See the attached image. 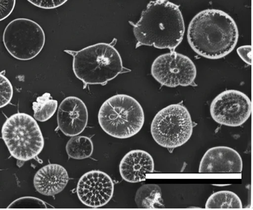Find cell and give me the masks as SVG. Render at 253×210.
Instances as JSON below:
<instances>
[{"label":"cell","instance_id":"obj_1","mask_svg":"<svg viewBox=\"0 0 253 210\" xmlns=\"http://www.w3.org/2000/svg\"><path fill=\"white\" fill-rule=\"evenodd\" d=\"M187 41L192 49L205 58L217 59L225 57L235 47L239 32L234 19L217 9L200 11L188 27Z\"/></svg>","mask_w":253,"mask_h":210},{"label":"cell","instance_id":"obj_2","mask_svg":"<svg viewBox=\"0 0 253 210\" xmlns=\"http://www.w3.org/2000/svg\"><path fill=\"white\" fill-rule=\"evenodd\" d=\"M136 47L153 46L159 49H174L182 42L185 25L179 6L168 0L150 1L133 23Z\"/></svg>","mask_w":253,"mask_h":210},{"label":"cell","instance_id":"obj_3","mask_svg":"<svg viewBox=\"0 0 253 210\" xmlns=\"http://www.w3.org/2000/svg\"><path fill=\"white\" fill-rule=\"evenodd\" d=\"M64 51L73 57L74 73L85 85H104L126 72L119 52L111 43L99 42L78 51Z\"/></svg>","mask_w":253,"mask_h":210},{"label":"cell","instance_id":"obj_4","mask_svg":"<svg viewBox=\"0 0 253 210\" xmlns=\"http://www.w3.org/2000/svg\"><path fill=\"white\" fill-rule=\"evenodd\" d=\"M144 113L140 104L133 97L118 94L106 100L98 114L99 124L108 135L126 139L136 134L144 123Z\"/></svg>","mask_w":253,"mask_h":210},{"label":"cell","instance_id":"obj_5","mask_svg":"<svg viewBox=\"0 0 253 210\" xmlns=\"http://www.w3.org/2000/svg\"><path fill=\"white\" fill-rule=\"evenodd\" d=\"M1 136L10 155L24 162L36 157L44 146L37 121L24 113H17L6 120L1 128Z\"/></svg>","mask_w":253,"mask_h":210},{"label":"cell","instance_id":"obj_6","mask_svg":"<svg viewBox=\"0 0 253 210\" xmlns=\"http://www.w3.org/2000/svg\"><path fill=\"white\" fill-rule=\"evenodd\" d=\"M193 125L191 115L182 104L169 105L160 110L151 124V133L160 146L174 149L190 138Z\"/></svg>","mask_w":253,"mask_h":210},{"label":"cell","instance_id":"obj_7","mask_svg":"<svg viewBox=\"0 0 253 210\" xmlns=\"http://www.w3.org/2000/svg\"><path fill=\"white\" fill-rule=\"evenodd\" d=\"M3 42L8 53L20 60H29L37 56L45 43L44 32L37 22L20 18L13 20L6 26Z\"/></svg>","mask_w":253,"mask_h":210},{"label":"cell","instance_id":"obj_8","mask_svg":"<svg viewBox=\"0 0 253 210\" xmlns=\"http://www.w3.org/2000/svg\"><path fill=\"white\" fill-rule=\"evenodd\" d=\"M153 77L162 85L175 87L191 85L196 77V67L188 56L171 50L158 56L151 68Z\"/></svg>","mask_w":253,"mask_h":210},{"label":"cell","instance_id":"obj_9","mask_svg":"<svg viewBox=\"0 0 253 210\" xmlns=\"http://www.w3.org/2000/svg\"><path fill=\"white\" fill-rule=\"evenodd\" d=\"M252 112V103L244 93L228 89L218 94L210 105V113L217 123L236 127L244 124Z\"/></svg>","mask_w":253,"mask_h":210},{"label":"cell","instance_id":"obj_10","mask_svg":"<svg viewBox=\"0 0 253 210\" xmlns=\"http://www.w3.org/2000/svg\"><path fill=\"white\" fill-rule=\"evenodd\" d=\"M114 189L113 181L108 174L99 170H92L80 177L76 191L79 199L84 205L97 208L110 201Z\"/></svg>","mask_w":253,"mask_h":210},{"label":"cell","instance_id":"obj_11","mask_svg":"<svg viewBox=\"0 0 253 210\" xmlns=\"http://www.w3.org/2000/svg\"><path fill=\"white\" fill-rule=\"evenodd\" d=\"M57 122L59 129L66 136L80 134L88 122V111L85 103L76 96L66 97L58 107Z\"/></svg>","mask_w":253,"mask_h":210},{"label":"cell","instance_id":"obj_12","mask_svg":"<svg viewBox=\"0 0 253 210\" xmlns=\"http://www.w3.org/2000/svg\"><path fill=\"white\" fill-rule=\"evenodd\" d=\"M243 161L239 153L227 146H219L209 149L200 161V173L241 172Z\"/></svg>","mask_w":253,"mask_h":210},{"label":"cell","instance_id":"obj_13","mask_svg":"<svg viewBox=\"0 0 253 210\" xmlns=\"http://www.w3.org/2000/svg\"><path fill=\"white\" fill-rule=\"evenodd\" d=\"M154 162L151 155L142 150H132L121 160L119 171L122 178L129 183L145 180L146 174L153 172Z\"/></svg>","mask_w":253,"mask_h":210},{"label":"cell","instance_id":"obj_14","mask_svg":"<svg viewBox=\"0 0 253 210\" xmlns=\"http://www.w3.org/2000/svg\"><path fill=\"white\" fill-rule=\"evenodd\" d=\"M69 177L66 169L61 165L50 164L39 169L34 177V186L40 194L54 196L66 186Z\"/></svg>","mask_w":253,"mask_h":210},{"label":"cell","instance_id":"obj_15","mask_svg":"<svg viewBox=\"0 0 253 210\" xmlns=\"http://www.w3.org/2000/svg\"><path fill=\"white\" fill-rule=\"evenodd\" d=\"M161 189L156 184H145L137 190L135 202L137 207L141 209L158 208L160 205Z\"/></svg>","mask_w":253,"mask_h":210},{"label":"cell","instance_id":"obj_16","mask_svg":"<svg viewBox=\"0 0 253 210\" xmlns=\"http://www.w3.org/2000/svg\"><path fill=\"white\" fill-rule=\"evenodd\" d=\"M68 156L73 159L82 160L91 156L93 151L91 139L85 136H74L66 145Z\"/></svg>","mask_w":253,"mask_h":210},{"label":"cell","instance_id":"obj_17","mask_svg":"<svg viewBox=\"0 0 253 210\" xmlns=\"http://www.w3.org/2000/svg\"><path fill=\"white\" fill-rule=\"evenodd\" d=\"M206 209H242V201L234 192L222 190L212 194L205 204Z\"/></svg>","mask_w":253,"mask_h":210},{"label":"cell","instance_id":"obj_18","mask_svg":"<svg viewBox=\"0 0 253 210\" xmlns=\"http://www.w3.org/2000/svg\"><path fill=\"white\" fill-rule=\"evenodd\" d=\"M57 105V100L52 99L49 93H44L33 103L34 119L41 122L48 120L55 113Z\"/></svg>","mask_w":253,"mask_h":210},{"label":"cell","instance_id":"obj_19","mask_svg":"<svg viewBox=\"0 0 253 210\" xmlns=\"http://www.w3.org/2000/svg\"><path fill=\"white\" fill-rule=\"evenodd\" d=\"M8 209H46L45 203L36 197L26 196L16 199L7 207Z\"/></svg>","mask_w":253,"mask_h":210},{"label":"cell","instance_id":"obj_20","mask_svg":"<svg viewBox=\"0 0 253 210\" xmlns=\"http://www.w3.org/2000/svg\"><path fill=\"white\" fill-rule=\"evenodd\" d=\"M13 87L9 80L0 73V108L10 103L13 96Z\"/></svg>","mask_w":253,"mask_h":210},{"label":"cell","instance_id":"obj_21","mask_svg":"<svg viewBox=\"0 0 253 210\" xmlns=\"http://www.w3.org/2000/svg\"><path fill=\"white\" fill-rule=\"evenodd\" d=\"M37 7L43 9H53L64 4L68 0H27Z\"/></svg>","mask_w":253,"mask_h":210},{"label":"cell","instance_id":"obj_22","mask_svg":"<svg viewBox=\"0 0 253 210\" xmlns=\"http://www.w3.org/2000/svg\"><path fill=\"white\" fill-rule=\"evenodd\" d=\"M16 0H0V21L9 16L13 11Z\"/></svg>","mask_w":253,"mask_h":210},{"label":"cell","instance_id":"obj_23","mask_svg":"<svg viewBox=\"0 0 253 210\" xmlns=\"http://www.w3.org/2000/svg\"><path fill=\"white\" fill-rule=\"evenodd\" d=\"M237 52L243 61L248 65L252 64V46L251 45L241 46L237 49Z\"/></svg>","mask_w":253,"mask_h":210}]
</instances>
